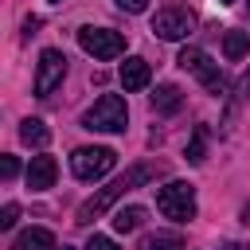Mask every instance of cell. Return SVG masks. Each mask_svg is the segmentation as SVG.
<instances>
[{"label": "cell", "instance_id": "2e32d148", "mask_svg": "<svg viewBox=\"0 0 250 250\" xmlns=\"http://www.w3.org/2000/svg\"><path fill=\"white\" fill-rule=\"evenodd\" d=\"M141 250H184V234H176V230L148 234V238L141 242Z\"/></svg>", "mask_w": 250, "mask_h": 250}, {"label": "cell", "instance_id": "484cf974", "mask_svg": "<svg viewBox=\"0 0 250 250\" xmlns=\"http://www.w3.org/2000/svg\"><path fill=\"white\" fill-rule=\"evenodd\" d=\"M62 250H70V246H62Z\"/></svg>", "mask_w": 250, "mask_h": 250}, {"label": "cell", "instance_id": "ffe728a7", "mask_svg": "<svg viewBox=\"0 0 250 250\" xmlns=\"http://www.w3.org/2000/svg\"><path fill=\"white\" fill-rule=\"evenodd\" d=\"M16 219H20V203H4V207H0V230L16 227Z\"/></svg>", "mask_w": 250, "mask_h": 250}, {"label": "cell", "instance_id": "4316f807", "mask_svg": "<svg viewBox=\"0 0 250 250\" xmlns=\"http://www.w3.org/2000/svg\"><path fill=\"white\" fill-rule=\"evenodd\" d=\"M246 4H250V0H246Z\"/></svg>", "mask_w": 250, "mask_h": 250}, {"label": "cell", "instance_id": "cb8c5ba5", "mask_svg": "<svg viewBox=\"0 0 250 250\" xmlns=\"http://www.w3.org/2000/svg\"><path fill=\"white\" fill-rule=\"evenodd\" d=\"M47 4H62V0H47Z\"/></svg>", "mask_w": 250, "mask_h": 250}, {"label": "cell", "instance_id": "8fae6325", "mask_svg": "<svg viewBox=\"0 0 250 250\" xmlns=\"http://www.w3.org/2000/svg\"><path fill=\"white\" fill-rule=\"evenodd\" d=\"M12 250H59V242H55V234L47 227H31L12 242Z\"/></svg>", "mask_w": 250, "mask_h": 250}, {"label": "cell", "instance_id": "44dd1931", "mask_svg": "<svg viewBox=\"0 0 250 250\" xmlns=\"http://www.w3.org/2000/svg\"><path fill=\"white\" fill-rule=\"evenodd\" d=\"M86 250H121L113 238H105V234H90V242H86Z\"/></svg>", "mask_w": 250, "mask_h": 250}, {"label": "cell", "instance_id": "9a60e30c", "mask_svg": "<svg viewBox=\"0 0 250 250\" xmlns=\"http://www.w3.org/2000/svg\"><path fill=\"white\" fill-rule=\"evenodd\" d=\"M145 223V207H117L113 211V230L117 234H129V230H137Z\"/></svg>", "mask_w": 250, "mask_h": 250}, {"label": "cell", "instance_id": "d6986e66", "mask_svg": "<svg viewBox=\"0 0 250 250\" xmlns=\"http://www.w3.org/2000/svg\"><path fill=\"white\" fill-rule=\"evenodd\" d=\"M12 176H20V160L12 152H0V180H12Z\"/></svg>", "mask_w": 250, "mask_h": 250}, {"label": "cell", "instance_id": "5b68a950", "mask_svg": "<svg viewBox=\"0 0 250 250\" xmlns=\"http://www.w3.org/2000/svg\"><path fill=\"white\" fill-rule=\"evenodd\" d=\"M191 27H195V12L184 8V4H168V8H160V12L152 16V35H156V39H168V43L188 39Z\"/></svg>", "mask_w": 250, "mask_h": 250}, {"label": "cell", "instance_id": "ac0fdd59", "mask_svg": "<svg viewBox=\"0 0 250 250\" xmlns=\"http://www.w3.org/2000/svg\"><path fill=\"white\" fill-rule=\"evenodd\" d=\"M242 102H250V74H242V82H238V90H234V102H230V109H227V125L234 121V113H238Z\"/></svg>", "mask_w": 250, "mask_h": 250}, {"label": "cell", "instance_id": "3957f363", "mask_svg": "<svg viewBox=\"0 0 250 250\" xmlns=\"http://www.w3.org/2000/svg\"><path fill=\"white\" fill-rule=\"evenodd\" d=\"M156 207H160L168 219L188 223V219H195V188H191L188 180H168V184L156 191Z\"/></svg>", "mask_w": 250, "mask_h": 250}, {"label": "cell", "instance_id": "e0dca14e", "mask_svg": "<svg viewBox=\"0 0 250 250\" xmlns=\"http://www.w3.org/2000/svg\"><path fill=\"white\" fill-rule=\"evenodd\" d=\"M203 156H207V125H195L188 141V164H203Z\"/></svg>", "mask_w": 250, "mask_h": 250}, {"label": "cell", "instance_id": "d4e9b609", "mask_svg": "<svg viewBox=\"0 0 250 250\" xmlns=\"http://www.w3.org/2000/svg\"><path fill=\"white\" fill-rule=\"evenodd\" d=\"M219 4H234V0H219Z\"/></svg>", "mask_w": 250, "mask_h": 250}, {"label": "cell", "instance_id": "9c48e42d", "mask_svg": "<svg viewBox=\"0 0 250 250\" xmlns=\"http://www.w3.org/2000/svg\"><path fill=\"white\" fill-rule=\"evenodd\" d=\"M27 188L31 191H47V188H55V176H59V164H55V156H47V152H39V156H31V164H27Z\"/></svg>", "mask_w": 250, "mask_h": 250}, {"label": "cell", "instance_id": "277c9868", "mask_svg": "<svg viewBox=\"0 0 250 250\" xmlns=\"http://www.w3.org/2000/svg\"><path fill=\"white\" fill-rule=\"evenodd\" d=\"M113 164H117V152L113 148H105V145H86V148H74V156H70V172L78 176V180H102V176H109L113 172Z\"/></svg>", "mask_w": 250, "mask_h": 250}, {"label": "cell", "instance_id": "4fadbf2b", "mask_svg": "<svg viewBox=\"0 0 250 250\" xmlns=\"http://www.w3.org/2000/svg\"><path fill=\"white\" fill-rule=\"evenodd\" d=\"M180 105H184V94H180V86H172V82L156 86V94H152V109H156V113H176Z\"/></svg>", "mask_w": 250, "mask_h": 250}, {"label": "cell", "instance_id": "7c38bea8", "mask_svg": "<svg viewBox=\"0 0 250 250\" xmlns=\"http://www.w3.org/2000/svg\"><path fill=\"white\" fill-rule=\"evenodd\" d=\"M20 141H23L27 148H47V145H51V129H47L39 117H23V121H20Z\"/></svg>", "mask_w": 250, "mask_h": 250}, {"label": "cell", "instance_id": "5bb4252c", "mask_svg": "<svg viewBox=\"0 0 250 250\" xmlns=\"http://www.w3.org/2000/svg\"><path fill=\"white\" fill-rule=\"evenodd\" d=\"M246 51H250V31H238V27H230V31L223 35V55H227L230 62H238Z\"/></svg>", "mask_w": 250, "mask_h": 250}, {"label": "cell", "instance_id": "30bf717a", "mask_svg": "<svg viewBox=\"0 0 250 250\" xmlns=\"http://www.w3.org/2000/svg\"><path fill=\"white\" fill-rule=\"evenodd\" d=\"M117 78H121V86H125V90H145V86H148V78H152V70H148V62H145L141 55H129V59L121 62Z\"/></svg>", "mask_w": 250, "mask_h": 250}, {"label": "cell", "instance_id": "7a4b0ae2", "mask_svg": "<svg viewBox=\"0 0 250 250\" xmlns=\"http://www.w3.org/2000/svg\"><path fill=\"white\" fill-rule=\"evenodd\" d=\"M125 125H129V105L121 94H102L82 113V129L90 133H125Z\"/></svg>", "mask_w": 250, "mask_h": 250}, {"label": "cell", "instance_id": "ba28073f", "mask_svg": "<svg viewBox=\"0 0 250 250\" xmlns=\"http://www.w3.org/2000/svg\"><path fill=\"white\" fill-rule=\"evenodd\" d=\"M62 78H66V55L55 51V47H47L39 55V62H35V82H31L35 98H51L62 86Z\"/></svg>", "mask_w": 250, "mask_h": 250}, {"label": "cell", "instance_id": "52a82bcc", "mask_svg": "<svg viewBox=\"0 0 250 250\" xmlns=\"http://www.w3.org/2000/svg\"><path fill=\"white\" fill-rule=\"evenodd\" d=\"M78 47L86 51V55H94V59H117V55H125V35L121 31H113V27H82L78 31Z\"/></svg>", "mask_w": 250, "mask_h": 250}, {"label": "cell", "instance_id": "8992f818", "mask_svg": "<svg viewBox=\"0 0 250 250\" xmlns=\"http://www.w3.org/2000/svg\"><path fill=\"white\" fill-rule=\"evenodd\" d=\"M176 62L184 66V70H191L211 94H223L227 90V78H223V70H219V62L207 55V51H199V47H184L180 55H176Z\"/></svg>", "mask_w": 250, "mask_h": 250}, {"label": "cell", "instance_id": "603a6c76", "mask_svg": "<svg viewBox=\"0 0 250 250\" xmlns=\"http://www.w3.org/2000/svg\"><path fill=\"white\" fill-rule=\"evenodd\" d=\"M219 250H250V246H242V242H223Z\"/></svg>", "mask_w": 250, "mask_h": 250}, {"label": "cell", "instance_id": "7402d4cb", "mask_svg": "<svg viewBox=\"0 0 250 250\" xmlns=\"http://www.w3.org/2000/svg\"><path fill=\"white\" fill-rule=\"evenodd\" d=\"M117 8H121V12H133V16H137V12H145V8H148V0H117Z\"/></svg>", "mask_w": 250, "mask_h": 250}, {"label": "cell", "instance_id": "6da1fadb", "mask_svg": "<svg viewBox=\"0 0 250 250\" xmlns=\"http://www.w3.org/2000/svg\"><path fill=\"white\" fill-rule=\"evenodd\" d=\"M160 172H164V164H160V160H141V164H129V168H125V172L109 184V188H102L98 195H90V199L74 211V223H78V227L94 223V219H98V215H105V211H109V207H113L125 191H133V188H141V184L156 180Z\"/></svg>", "mask_w": 250, "mask_h": 250}]
</instances>
